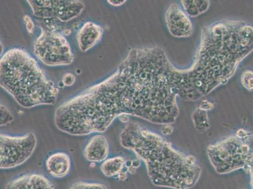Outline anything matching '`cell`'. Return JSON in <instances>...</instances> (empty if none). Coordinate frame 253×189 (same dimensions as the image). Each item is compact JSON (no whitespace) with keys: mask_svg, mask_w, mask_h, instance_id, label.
I'll list each match as a JSON object with an SVG mask.
<instances>
[{"mask_svg":"<svg viewBox=\"0 0 253 189\" xmlns=\"http://www.w3.org/2000/svg\"><path fill=\"white\" fill-rule=\"evenodd\" d=\"M253 51V26L222 20L204 27L192 65L181 70L188 101H197L224 84Z\"/></svg>","mask_w":253,"mask_h":189,"instance_id":"cell-1","label":"cell"},{"mask_svg":"<svg viewBox=\"0 0 253 189\" xmlns=\"http://www.w3.org/2000/svg\"><path fill=\"white\" fill-rule=\"evenodd\" d=\"M124 148L144 161L152 183L161 188L190 189L196 185L202 168L192 155L176 150L160 135L128 123L120 135Z\"/></svg>","mask_w":253,"mask_h":189,"instance_id":"cell-2","label":"cell"},{"mask_svg":"<svg viewBox=\"0 0 253 189\" xmlns=\"http://www.w3.org/2000/svg\"><path fill=\"white\" fill-rule=\"evenodd\" d=\"M0 85L25 109L54 105L59 91L27 50L13 48L0 61Z\"/></svg>","mask_w":253,"mask_h":189,"instance_id":"cell-3","label":"cell"},{"mask_svg":"<svg viewBox=\"0 0 253 189\" xmlns=\"http://www.w3.org/2000/svg\"><path fill=\"white\" fill-rule=\"evenodd\" d=\"M208 155L218 174H227L240 169L247 170L253 164V135L241 129L236 136L210 145Z\"/></svg>","mask_w":253,"mask_h":189,"instance_id":"cell-4","label":"cell"},{"mask_svg":"<svg viewBox=\"0 0 253 189\" xmlns=\"http://www.w3.org/2000/svg\"><path fill=\"white\" fill-rule=\"evenodd\" d=\"M34 52L42 63L49 66L70 65L74 61L67 39L50 30L42 29L34 43Z\"/></svg>","mask_w":253,"mask_h":189,"instance_id":"cell-5","label":"cell"},{"mask_svg":"<svg viewBox=\"0 0 253 189\" xmlns=\"http://www.w3.org/2000/svg\"><path fill=\"white\" fill-rule=\"evenodd\" d=\"M37 138L29 133L20 137L1 134L0 135V168L12 169L24 164L35 151Z\"/></svg>","mask_w":253,"mask_h":189,"instance_id":"cell-6","label":"cell"},{"mask_svg":"<svg viewBox=\"0 0 253 189\" xmlns=\"http://www.w3.org/2000/svg\"><path fill=\"white\" fill-rule=\"evenodd\" d=\"M35 17L67 22L82 14L85 6L79 0H28Z\"/></svg>","mask_w":253,"mask_h":189,"instance_id":"cell-7","label":"cell"},{"mask_svg":"<svg viewBox=\"0 0 253 189\" xmlns=\"http://www.w3.org/2000/svg\"><path fill=\"white\" fill-rule=\"evenodd\" d=\"M165 18L168 29L174 38H186L192 36V21L179 4H171L166 13Z\"/></svg>","mask_w":253,"mask_h":189,"instance_id":"cell-8","label":"cell"},{"mask_svg":"<svg viewBox=\"0 0 253 189\" xmlns=\"http://www.w3.org/2000/svg\"><path fill=\"white\" fill-rule=\"evenodd\" d=\"M5 189H54V186L44 175L31 173L9 182Z\"/></svg>","mask_w":253,"mask_h":189,"instance_id":"cell-9","label":"cell"},{"mask_svg":"<svg viewBox=\"0 0 253 189\" xmlns=\"http://www.w3.org/2000/svg\"><path fill=\"white\" fill-rule=\"evenodd\" d=\"M103 29L100 25L92 22H85L78 31L77 39L80 50L85 52L91 49L102 38Z\"/></svg>","mask_w":253,"mask_h":189,"instance_id":"cell-10","label":"cell"},{"mask_svg":"<svg viewBox=\"0 0 253 189\" xmlns=\"http://www.w3.org/2000/svg\"><path fill=\"white\" fill-rule=\"evenodd\" d=\"M110 147L107 138L102 135L93 136L85 146L84 155L90 162L100 163L107 160Z\"/></svg>","mask_w":253,"mask_h":189,"instance_id":"cell-11","label":"cell"},{"mask_svg":"<svg viewBox=\"0 0 253 189\" xmlns=\"http://www.w3.org/2000/svg\"><path fill=\"white\" fill-rule=\"evenodd\" d=\"M45 167L52 177L57 179L64 178L71 171L70 156L64 152H56L50 154L45 161Z\"/></svg>","mask_w":253,"mask_h":189,"instance_id":"cell-12","label":"cell"},{"mask_svg":"<svg viewBox=\"0 0 253 189\" xmlns=\"http://www.w3.org/2000/svg\"><path fill=\"white\" fill-rule=\"evenodd\" d=\"M125 163V160L121 156L107 158L101 165V171L106 177H115L123 171Z\"/></svg>","mask_w":253,"mask_h":189,"instance_id":"cell-13","label":"cell"},{"mask_svg":"<svg viewBox=\"0 0 253 189\" xmlns=\"http://www.w3.org/2000/svg\"><path fill=\"white\" fill-rule=\"evenodd\" d=\"M207 110L198 107L192 114L193 122L195 130L199 132H204L208 130L210 127L209 117Z\"/></svg>","mask_w":253,"mask_h":189,"instance_id":"cell-14","label":"cell"},{"mask_svg":"<svg viewBox=\"0 0 253 189\" xmlns=\"http://www.w3.org/2000/svg\"><path fill=\"white\" fill-rule=\"evenodd\" d=\"M183 9L185 11L186 14L192 17H196L201 15L199 5H198V1H189V0H184L181 1Z\"/></svg>","mask_w":253,"mask_h":189,"instance_id":"cell-15","label":"cell"},{"mask_svg":"<svg viewBox=\"0 0 253 189\" xmlns=\"http://www.w3.org/2000/svg\"><path fill=\"white\" fill-rule=\"evenodd\" d=\"M69 189H109L105 184L92 182H77Z\"/></svg>","mask_w":253,"mask_h":189,"instance_id":"cell-16","label":"cell"},{"mask_svg":"<svg viewBox=\"0 0 253 189\" xmlns=\"http://www.w3.org/2000/svg\"><path fill=\"white\" fill-rule=\"evenodd\" d=\"M241 82L243 87L247 91H253V71L246 70L241 76Z\"/></svg>","mask_w":253,"mask_h":189,"instance_id":"cell-17","label":"cell"},{"mask_svg":"<svg viewBox=\"0 0 253 189\" xmlns=\"http://www.w3.org/2000/svg\"><path fill=\"white\" fill-rule=\"evenodd\" d=\"M0 111H1V116H0L1 126H5L6 124L11 123L14 119L13 114L4 105H1L0 106Z\"/></svg>","mask_w":253,"mask_h":189,"instance_id":"cell-18","label":"cell"},{"mask_svg":"<svg viewBox=\"0 0 253 189\" xmlns=\"http://www.w3.org/2000/svg\"><path fill=\"white\" fill-rule=\"evenodd\" d=\"M24 21L27 32H28L30 35H32V34L34 33V32H35V24H34L33 20H32V18L29 17V16L25 15L24 17Z\"/></svg>","mask_w":253,"mask_h":189,"instance_id":"cell-19","label":"cell"},{"mask_svg":"<svg viewBox=\"0 0 253 189\" xmlns=\"http://www.w3.org/2000/svg\"><path fill=\"white\" fill-rule=\"evenodd\" d=\"M63 84L66 87L72 86L76 82V77L73 73H67L63 76V80H62Z\"/></svg>","mask_w":253,"mask_h":189,"instance_id":"cell-20","label":"cell"},{"mask_svg":"<svg viewBox=\"0 0 253 189\" xmlns=\"http://www.w3.org/2000/svg\"><path fill=\"white\" fill-rule=\"evenodd\" d=\"M199 107L208 111L209 110L212 109L213 106L212 103L208 102V101L204 100L202 102L201 104L200 105Z\"/></svg>","mask_w":253,"mask_h":189,"instance_id":"cell-21","label":"cell"},{"mask_svg":"<svg viewBox=\"0 0 253 189\" xmlns=\"http://www.w3.org/2000/svg\"><path fill=\"white\" fill-rule=\"evenodd\" d=\"M173 131V128L171 126V124H167V125H164L163 128H162V133L163 135H169Z\"/></svg>","mask_w":253,"mask_h":189,"instance_id":"cell-22","label":"cell"},{"mask_svg":"<svg viewBox=\"0 0 253 189\" xmlns=\"http://www.w3.org/2000/svg\"><path fill=\"white\" fill-rule=\"evenodd\" d=\"M107 2L112 6H119L123 5V4L126 3V0H124V1H113V0H108Z\"/></svg>","mask_w":253,"mask_h":189,"instance_id":"cell-23","label":"cell"},{"mask_svg":"<svg viewBox=\"0 0 253 189\" xmlns=\"http://www.w3.org/2000/svg\"><path fill=\"white\" fill-rule=\"evenodd\" d=\"M246 171L250 175L251 186H252V189H253V164L251 165Z\"/></svg>","mask_w":253,"mask_h":189,"instance_id":"cell-24","label":"cell"}]
</instances>
